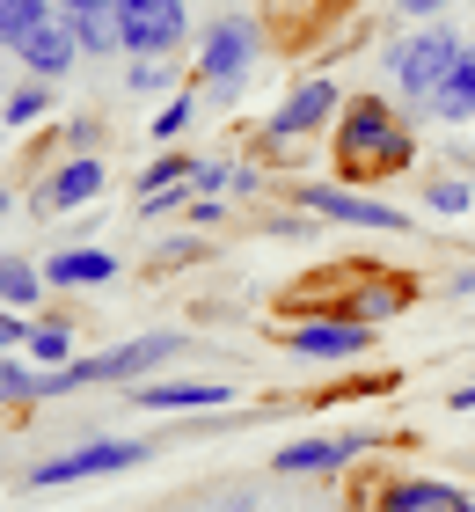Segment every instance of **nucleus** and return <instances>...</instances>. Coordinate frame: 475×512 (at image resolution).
<instances>
[{
	"instance_id": "c9c22d12",
	"label": "nucleus",
	"mask_w": 475,
	"mask_h": 512,
	"mask_svg": "<svg viewBox=\"0 0 475 512\" xmlns=\"http://www.w3.org/2000/svg\"><path fill=\"white\" fill-rule=\"evenodd\" d=\"M220 220H227L220 198H198V205H190V227H220Z\"/></svg>"
},
{
	"instance_id": "79ce46f5",
	"label": "nucleus",
	"mask_w": 475,
	"mask_h": 512,
	"mask_svg": "<svg viewBox=\"0 0 475 512\" xmlns=\"http://www.w3.org/2000/svg\"><path fill=\"white\" fill-rule=\"evenodd\" d=\"M454 512H475V498H461V505H454Z\"/></svg>"
},
{
	"instance_id": "6ab92c4d",
	"label": "nucleus",
	"mask_w": 475,
	"mask_h": 512,
	"mask_svg": "<svg viewBox=\"0 0 475 512\" xmlns=\"http://www.w3.org/2000/svg\"><path fill=\"white\" fill-rule=\"evenodd\" d=\"M44 110H52V81H37V74H30L22 88H8V103H0V125H8V132H30Z\"/></svg>"
},
{
	"instance_id": "cd10ccee",
	"label": "nucleus",
	"mask_w": 475,
	"mask_h": 512,
	"mask_svg": "<svg viewBox=\"0 0 475 512\" xmlns=\"http://www.w3.org/2000/svg\"><path fill=\"white\" fill-rule=\"evenodd\" d=\"M190 205H198V183H169V191L132 198V213H139V220H169V213H190Z\"/></svg>"
},
{
	"instance_id": "f257e3e1",
	"label": "nucleus",
	"mask_w": 475,
	"mask_h": 512,
	"mask_svg": "<svg viewBox=\"0 0 475 512\" xmlns=\"http://www.w3.org/2000/svg\"><path fill=\"white\" fill-rule=\"evenodd\" d=\"M461 52H468V37L454 30V22H424L417 37H395L388 52H380V66L395 74V88L402 96H417V110L439 96V81L461 66Z\"/></svg>"
},
{
	"instance_id": "9b49d317",
	"label": "nucleus",
	"mask_w": 475,
	"mask_h": 512,
	"mask_svg": "<svg viewBox=\"0 0 475 512\" xmlns=\"http://www.w3.org/2000/svg\"><path fill=\"white\" fill-rule=\"evenodd\" d=\"M366 447H380V439H366V432H344V439H293V447L271 454V476H337V469H351Z\"/></svg>"
},
{
	"instance_id": "7c9ffc66",
	"label": "nucleus",
	"mask_w": 475,
	"mask_h": 512,
	"mask_svg": "<svg viewBox=\"0 0 475 512\" xmlns=\"http://www.w3.org/2000/svg\"><path fill=\"white\" fill-rule=\"evenodd\" d=\"M410 161H417V132L402 125V132H395V147H388V154L373 161V176H402V169H410Z\"/></svg>"
},
{
	"instance_id": "5701e85b",
	"label": "nucleus",
	"mask_w": 475,
	"mask_h": 512,
	"mask_svg": "<svg viewBox=\"0 0 475 512\" xmlns=\"http://www.w3.org/2000/svg\"><path fill=\"white\" fill-rule=\"evenodd\" d=\"M74 37H81V52H88V59L125 52V22H117V8H110V15H81V22H74Z\"/></svg>"
},
{
	"instance_id": "1a4fd4ad",
	"label": "nucleus",
	"mask_w": 475,
	"mask_h": 512,
	"mask_svg": "<svg viewBox=\"0 0 475 512\" xmlns=\"http://www.w3.org/2000/svg\"><path fill=\"white\" fill-rule=\"evenodd\" d=\"M103 183H110V169H103V154H66L52 176L37 183V220H59V213H81V205H95L103 198Z\"/></svg>"
},
{
	"instance_id": "f3484780",
	"label": "nucleus",
	"mask_w": 475,
	"mask_h": 512,
	"mask_svg": "<svg viewBox=\"0 0 475 512\" xmlns=\"http://www.w3.org/2000/svg\"><path fill=\"white\" fill-rule=\"evenodd\" d=\"M424 118H439V125H468L475 118V44L461 52V66L439 81V96L424 103Z\"/></svg>"
},
{
	"instance_id": "ddd939ff",
	"label": "nucleus",
	"mask_w": 475,
	"mask_h": 512,
	"mask_svg": "<svg viewBox=\"0 0 475 512\" xmlns=\"http://www.w3.org/2000/svg\"><path fill=\"white\" fill-rule=\"evenodd\" d=\"M132 395V410H161V417H190V410H227L234 403V388H220V381H139V388H125Z\"/></svg>"
},
{
	"instance_id": "2eb2a0df",
	"label": "nucleus",
	"mask_w": 475,
	"mask_h": 512,
	"mask_svg": "<svg viewBox=\"0 0 475 512\" xmlns=\"http://www.w3.org/2000/svg\"><path fill=\"white\" fill-rule=\"evenodd\" d=\"M468 491L461 483H439V476H402V483H380L366 498V512H454Z\"/></svg>"
},
{
	"instance_id": "7ed1b4c3",
	"label": "nucleus",
	"mask_w": 475,
	"mask_h": 512,
	"mask_svg": "<svg viewBox=\"0 0 475 512\" xmlns=\"http://www.w3.org/2000/svg\"><path fill=\"white\" fill-rule=\"evenodd\" d=\"M395 132H402V118H395L388 96H344V110H337V161H344V183H366L373 161L395 147Z\"/></svg>"
},
{
	"instance_id": "a878e982",
	"label": "nucleus",
	"mask_w": 475,
	"mask_h": 512,
	"mask_svg": "<svg viewBox=\"0 0 475 512\" xmlns=\"http://www.w3.org/2000/svg\"><path fill=\"white\" fill-rule=\"evenodd\" d=\"M37 374H44L37 359H15V352H0V403H37Z\"/></svg>"
},
{
	"instance_id": "ea45409f",
	"label": "nucleus",
	"mask_w": 475,
	"mask_h": 512,
	"mask_svg": "<svg viewBox=\"0 0 475 512\" xmlns=\"http://www.w3.org/2000/svg\"><path fill=\"white\" fill-rule=\"evenodd\" d=\"M454 169H461V176L475 183V147H454Z\"/></svg>"
},
{
	"instance_id": "412c9836",
	"label": "nucleus",
	"mask_w": 475,
	"mask_h": 512,
	"mask_svg": "<svg viewBox=\"0 0 475 512\" xmlns=\"http://www.w3.org/2000/svg\"><path fill=\"white\" fill-rule=\"evenodd\" d=\"M198 176V154H176V139L161 154H147V169H139V198L147 191H169V183H190Z\"/></svg>"
},
{
	"instance_id": "9d476101",
	"label": "nucleus",
	"mask_w": 475,
	"mask_h": 512,
	"mask_svg": "<svg viewBox=\"0 0 475 512\" xmlns=\"http://www.w3.org/2000/svg\"><path fill=\"white\" fill-rule=\"evenodd\" d=\"M190 344V330H147V337H125V344H110V352H95V381H139V374H154L161 359H176Z\"/></svg>"
},
{
	"instance_id": "a211bd4d",
	"label": "nucleus",
	"mask_w": 475,
	"mask_h": 512,
	"mask_svg": "<svg viewBox=\"0 0 475 512\" xmlns=\"http://www.w3.org/2000/svg\"><path fill=\"white\" fill-rule=\"evenodd\" d=\"M44 293H52V278H44V264H22V256H0V308H22V315H30Z\"/></svg>"
},
{
	"instance_id": "0eeeda50",
	"label": "nucleus",
	"mask_w": 475,
	"mask_h": 512,
	"mask_svg": "<svg viewBox=\"0 0 475 512\" xmlns=\"http://www.w3.org/2000/svg\"><path fill=\"white\" fill-rule=\"evenodd\" d=\"M117 22H125V59H176L190 37L183 0H117Z\"/></svg>"
},
{
	"instance_id": "393cba45",
	"label": "nucleus",
	"mask_w": 475,
	"mask_h": 512,
	"mask_svg": "<svg viewBox=\"0 0 475 512\" xmlns=\"http://www.w3.org/2000/svg\"><path fill=\"white\" fill-rule=\"evenodd\" d=\"M176 59H125V96H169Z\"/></svg>"
},
{
	"instance_id": "4468645a",
	"label": "nucleus",
	"mask_w": 475,
	"mask_h": 512,
	"mask_svg": "<svg viewBox=\"0 0 475 512\" xmlns=\"http://www.w3.org/2000/svg\"><path fill=\"white\" fill-rule=\"evenodd\" d=\"M117 271H125V264H117L110 249H95V242H88V249H81V242H66V249L44 256V278H52L59 293H95V286H110Z\"/></svg>"
},
{
	"instance_id": "473e14b6",
	"label": "nucleus",
	"mask_w": 475,
	"mask_h": 512,
	"mask_svg": "<svg viewBox=\"0 0 475 512\" xmlns=\"http://www.w3.org/2000/svg\"><path fill=\"white\" fill-rule=\"evenodd\" d=\"M66 147H74V154H95V147H103V125H95V118H74V125H66Z\"/></svg>"
},
{
	"instance_id": "39448f33",
	"label": "nucleus",
	"mask_w": 475,
	"mask_h": 512,
	"mask_svg": "<svg viewBox=\"0 0 475 512\" xmlns=\"http://www.w3.org/2000/svg\"><path fill=\"white\" fill-rule=\"evenodd\" d=\"M147 454H154V439H88L74 454H52V461H37V469H22V483H30V491H59V483H88V476H125Z\"/></svg>"
},
{
	"instance_id": "4be33fe9",
	"label": "nucleus",
	"mask_w": 475,
	"mask_h": 512,
	"mask_svg": "<svg viewBox=\"0 0 475 512\" xmlns=\"http://www.w3.org/2000/svg\"><path fill=\"white\" fill-rule=\"evenodd\" d=\"M44 15H59V0H0V44L15 52V44L30 37Z\"/></svg>"
},
{
	"instance_id": "f8f14e48",
	"label": "nucleus",
	"mask_w": 475,
	"mask_h": 512,
	"mask_svg": "<svg viewBox=\"0 0 475 512\" xmlns=\"http://www.w3.org/2000/svg\"><path fill=\"white\" fill-rule=\"evenodd\" d=\"M15 59H22V66H30V74H37V81H59V74H66V66H74V59H81V37H74V22H66V15H44V22H37V30H30V37H22V44H15Z\"/></svg>"
},
{
	"instance_id": "e433bc0d",
	"label": "nucleus",
	"mask_w": 475,
	"mask_h": 512,
	"mask_svg": "<svg viewBox=\"0 0 475 512\" xmlns=\"http://www.w3.org/2000/svg\"><path fill=\"white\" fill-rule=\"evenodd\" d=\"M395 8H402V15H417V22H439V15H446V0H395Z\"/></svg>"
},
{
	"instance_id": "f704fd0d",
	"label": "nucleus",
	"mask_w": 475,
	"mask_h": 512,
	"mask_svg": "<svg viewBox=\"0 0 475 512\" xmlns=\"http://www.w3.org/2000/svg\"><path fill=\"white\" fill-rule=\"evenodd\" d=\"M110 8H117V0H59V15H66V22H81V15H110Z\"/></svg>"
},
{
	"instance_id": "37998d69",
	"label": "nucleus",
	"mask_w": 475,
	"mask_h": 512,
	"mask_svg": "<svg viewBox=\"0 0 475 512\" xmlns=\"http://www.w3.org/2000/svg\"><path fill=\"white\" fill-rule=\"evenodd\" d=\"M0 213H8V191H0Z\"/></svg>"
},
{
	"instance_id": "c756f323",
	"label": "nucleus",
	"mask_w": 475,
	"mask_h": 512,
	"mask_svg": "<svg viewBox=\"0 0 475 512\" xmlns=\"http://www.w3.org/2000/svg\"><path fill=\"white\" fill-rule=\"evenodd\" d=\"M227 176H234V154H205L190 183H198V198H220V191H227Z\"/></svg>"
},
{
	"instance_id": "f03ea898",
	"label": "nucleus",
	"mask_w": 475,
	"mask_h": 512,
	"mask_svg": "<svg viewBox=\"0 0 475 512\" xmlns=\"http://www.w3.org/2000/svg\"><path fill=\"white\" fill-rule=\"evenodd\" d=\"M256 52H264V30L249 15H220L212 30L198 37V88L212 103H234L256 74Z\"/></svg>"
},
{
	"instance_id": "bb28decb",
	"label": "nucleus",
	"mask_w": 475,
	"mask_h": 512,
	"mask_svg": "<svg viewBox=\"0 0 475 512\" xmlns=\"http://www.w3.org/2000/svg\"><path fill=\"white\" fill-rule=\"evenodd\" d=\"M190 118H198V81H190L183 96H169V103L154 110V139H161V147H169V139H183V132H190Z\"/></svg>"
},
{
	"instance_id": "4c0bfd02",
	"label": "nucleus",
	"mask_w": 475,
	"mask_h": 512,
	"mask_svg": "<svg viewBox=\"0 0 475 512\" xmlns=\"http://www.w3.org/2000/svg\"><path fill=\"white\" fill-rule=\"evenodd\" d=\"M446 410H475V381H468V388H454V395H446Z\"/></svg>"
},
{
	"instance_id": "aec40b11",
	"label": "nucleus",
	"mask_w": 475,
	"mask_h": 512,
	"mask_svg": "<svg viewBox=\"0 0 475 512\" xmlns=\"http://www.w3.org/2000/svg\"><path fill=\"white\" fill-rule=\"evenodd\" d=\"M30 359L37 366H66V359H74V322H66V315H37L30 322Z\"/></svg>"
},
{
	"instance_id": "dca6fc26",
	"label": "nucleus",
	"mask_w": 475,
	"mask_h": 512,
	"mask_svg": "<svg viewBox=\"0 0 475 512\" xmlns=\"http://www.w3.org/2000/svg\"><path fill=\"white\" fill-rule=\"evenodd\" d=\"M410 300H417V286H410V278H395V271H366L359 278V293H351V308L344 315H359V322H395L402 308H410Z\"/></svg>"
},
{
	"instance_id": "b1692460",
	"label": "nucleus",
	"mask_w": 475,
	"mask_h": 512,
	"mask_svg": "<svg viewBox=\"0 0 475 512\" xmlns=\"http://www.w3.org/2000/svg\"><path fill=\"white\" fill-rule=\"evenodd\" d=\"M468 176L454 169V176H432V183H424V213H432V220H461L468 213Z\"/></svg>"
},
{
	"instance_id": "20e7f679",
	"label": "nucleus",
	"mask_w": 475,
	"mask_h": 512,
	"mask_svg": "<svg viewBox=\"0 0 475 512\" xmlns=\"http://www.w3.org/2000/svg\"><path fill=\"white\" fill-rule=\"evenodd\" d=\"M337 110H344V88L337 81H300L293 96H285L271 118H264V132H256V154L264 161H300V154H285L293 139H307V132H322V125H337Z\"/></svg>"
},
{
	"instance_id": "423d86ee",
	"label": "nucleus",
	"mask_w": 475,
	"mask_h": 512,
	"mask_svg": "<svg viewBox=\"0 0 475 512\" xmlns=\"http://www.w3.org/2000/svg\"><path fill=\"white\" fill-rule=\"evenodd\" d=\"M300 213H315V220H344V227H373V235H410V213H395V205H380L366 198L359 183H300L293 191Z\"/></svg>"
},
{
	"instance_id": "6e6552de",
	"label": "nucleus",
	"mask_w": 475,
	"mask_h": 512,
	"mask_svg": "<svg viewBox=\"0 0 475 512\" xmlns=\"http://www.w3.org/2000/svg\"><path fill=\"white\" fill-rule=\"evenodd\" d=\"M373 344H380V322H359V315H307L285 330L293 359H366Z\"/></svg>"
},
{
	"instance_id": "c85d7f7f",
	"label": "nucleus",
	"mask_w": 475,
	"mask_h": 512,
	"mask_svg": "<svg viewBox=\"0 0 475 512\" xmlns=\"http://www.w3.org/2000/svg\"><path fill=\"white\" fill-rule=\"evenodd\" d=\"M205 235H198V227H190V235H176V242H161L154 249V271H176V264H205Z\"/></svg>"
},
{
	"instance_id": "72a5a7b5",
	"label": "nucleus",
	"mask_w": 475,
	"mask_h": 512,
	"mask_svg": "<svg viewBox=\"0 0 475 512\" xmlns=\"http://www.w3.org/2000/svg\"><path fill=\"white\" fill-rule=\"evenodd\" d=\"M227 191H234V198H256V191H264V176H256V161H234Z\"/></svg>"
},
{
	"instance_id": "a19ab883",
	"label": "nucleus",
	"mask_w": 475,
	"mask_h": 512,
	"mask_svg": "<svg viewBox=\"0 0 475 512\" xmlns=\"http://www.w3.org/2000/svg\"><path fill=\"white\" fill-rule=\"evenodd\" d=\"M249 505H256V498H249V491H242V498H227V505H220V512H249Z\"/></svg>"
},
{
	"instance_id": "58836bf2",
	"label": "nucleus",
	"mask_w": 475,
	"mask_h": 512,
	"mask_svg": "<svg viewBox=\"0 0 475 512\" xmlns=\"http://www.w3.org/2000/svg\"><path fill=\"white\" fill-rule=\"evenodd\" d=\"M446 293H475V264H468V271H454V278H446Z\"/></svg>"
},
{
	"instance_id": "2f4dec72",
	"label": "nucleus",
	"mask_w": 475,
	"mask_h": 512,
	"mask_svg": "<svg viewBox=\"0 0 475 512\" xmlns=\"http://www.w3.org/2000/svg\"><path fill=\"white\" fill-rule=\"evenodd\" d=\"M30 344V315L22 308H0V352H22Z\"/></svg>"
}]
</instances>
